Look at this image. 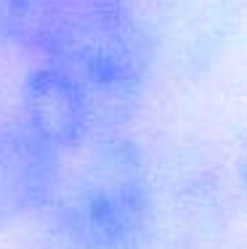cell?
Wrapping results in <instances>:
<instances>
[{
    "label": "cell",
    "instance_id": "4",
    "mask_svg": "<svg viewBox=\"0 0 247 249\" xmlns=\"http://www.w3.org/2000/svg\"><path fill=\"white\" fill-rule=\"evenodd\" d=\"M56 183L58 173L19 138L11 122L0 124V228L45 212Z\"/></svg>",
    "mask_w": 247,
    "mask_h": 249
},
{
    "label": "cell",
    "instance_id": "3",
    "mask_svg": "<svg viewBox=\"0 0 247 249\" xmlns=\"http://www.w3.org/2000/svg\"><path fill=\"white\" fill-rule=\"evenodd\" d=\"M11 127L61 175V170L96 135L98 114L85 90L67 72L48 61H38L21 82Z\"/></svg>",
    "mask_w": 247,
    "mask_h": 249
},
{
    "label": "cell",
    "instance_id": "1",
    "mask_svg": "<svg viewBox=\"0 0 247 249\" xmlns=\"http://www.w3.org/2000/svg\"><path fill=\"white\" fill-rule=\"evenodd\" d=\"M21 48L67 72L98 117L133 106L149 82L152 40L131 0H35Z\"/></svg>",
    "mask_w": 247,
    "mask_h": 249
},
{
    "label": "cell",
    "instance_id": "2",
    "mask_svg": "<svg viewBox=\"0 0 247 249\" xmlns=\"http://www.w3.org/2000/svg\"><path fill=\"white\" fill-rule=\"evenodd\" d=\"M45 212L69 249H146L154 204L141 149L122 133L93 135L61 170Z\"/></svg>",
    "mask_w": 247,
    "mask_h": 249
}]
</instances>
